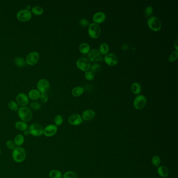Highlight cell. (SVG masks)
<instances>
[{
	"label": "cell",
	"mask_w": 178,
	"mask_h": 178,
	"mask_svg": "<svg viewBox=\"0 0 178 178\" xmlns=\"http://www.w3.org/2000/svg\"><path fill=\"white\" fill-rule=\"evenodd\" d=\"M30 106H31V108L34 110H39L41 108V104L36 101L31 103Z\"/></svg>",
	"instance_id": "d590c367"
},
{
	"label": "cell",
	"mask_w": 178,
	"mask_h": 178,
	"mask_svg": "<svg viewBox=\"0 0 178 178\" xmlns=\"http://www.w3.org/2000/svg\"><path fill=\"white\" fill-rule=\"evenodd\" d=\"M6 145L8 149H11V150H14L16 147L14 141L12 140H7L6 143Z\"/></svg>",
	"instance_id": "8d00e7d4"
},
{
	"label": "cell",
	"mask_w": 178,
	"mask_h": 178,
	"mask_svg": "<svg viewBox=\"0 0 178 178\" xmlns=\"http://www.w3.org/2000/svg\"><path fill=\"white\" fill-rule=\"evenodd\" d=\"M31 13L34 14L35 15H41L43 13V9L40 6H36L35 7H32L31 9Z\"/></svg>",
	"instance_id": "4316f807"
},
{
	"label": "cell",
	"mask_w": 178,
	"mask_h": 178,
	"mask_svg": "<svg viewBox=\"0 0 178 178\" xmlns=\"http://www.w3.org/2000/svg\"><path fill=\"white\" fill-rule=\"evenodd\" d=\"M37 90L40 93H45L50 88V83L48 80L45 78L40 79L37 84Z\"/></svg>",
	"instance_id": "30bf717a"
},
{
	"label": "cell",
	"mask_w": 178,
	"mask_h": 178,
	"mask_svg": "<svg viewBox=\"0 0 178 178\" xmlns=\"http://www.w3.org/2000/svg\"><path fill=\"white\" fill-rule=\"evenodd\" d=\"M147 25L150 29L155 31H158L162 28V22L160 19L155 16L149 18L147 20Z\"/></svg>",
	"instance_id": "3957f363"
},
{
	"label": "cell",
	"mask_w": 178,
	"mask_h": 178,
	"mask_svg": "<svg viewBox=\"0 0 178 178\" xmlns=\"http://www.w3.org/2000/svg\"><path fill=\"white\" fill-rule=\"evenodd\" d=\"M49 176L50 178H62L63 176L61 172L56 169L51 170L49 173Z\"/></svg>",
	"instance_id": "cb8c5ba5"
},
{
	"label": "cell",
	"mask_w": 178,
	"mask_h": 178,
	"mask_svg": "<svg viewBox=\"0 0 178 178\" xmlns=\"http://www.w3.org/2000/svg\"><path fill=\"white\" fill-rule=\"evenodd\" d=\"M18 117L24 122H29L32 118V112L27 107H22L18 110Z\"/></svg>",
	"instance_id": "6da1fadb"
},
{
	"label": "cell",
	"mask_w": 178,
	"mask_h": 178,
	"mask_svg": "<svg viewBox=\"0 0 178 178\" xmlns=\"http://www.w3.org/2000/svg\"><path fill=\"white\" fill-rule=\"evenodd\" d=\"M16 17L20 22L24 23L28 22L32 17V13L30 10L27 9H22L17 13Z\"/></svg>",
	"instance_id": "8992f818"
},
{
	"label": "cell",
	"mask_w": 178,
	"mask_h": 178,
	"mask_svg": "<svg viewBox=\"0 0 178 178\" xmlns=\"http://www.w3.org/2000/svg\"><path fill=\"white\" fill-rule=\"evenodd\" d=\"M84 92V88L82 87H75L72 90V94L75 97H78L83 94Z\"/></svg>",
	"instance_id": "7402d4cb"
},
{
	"label": "cell",
	"mask_w": 178,
	"mask_h": 178,
	"mask_svg": "<svg viewBox=\"0 0 178 178\" xmlns=\"http://www.w3.org/2000/svg\"><path fill=\"white\" fill-rule=\"evenodd\" d=\"M105 19L106 15L102 12H98L96 13L93 17V20L95 22V23L96 24L102 23L103 22H104Z\"/></svg>",
	"instance_id": "e0dca14e"
},
{
	"label": "cell",
	"mask_w": 178,
	"mask_h": 178,
	"mask_svg": "<svg viewBox=\"0 0 178 178\" xmlns=\"http://www.w3.org/2000/svg\"><path fill=\"white\" fill-rule=\"evenodd\" d=\"M100 65L99 64H97V63H95V64L92 65L91 67H90L91 71L92 72H93L94 73L99 72L100 70Z\"/></svg>",
	"instance_id": "e575fe53"
},
{
	"label": "cell",
	"mask_w": 178,
	"mask_h": 178,
	"mask_svg": "<svg viewBox=\"0 0 178 178\" xmlns=\"http://www.w3.org/2000/svg\"><path fill=\"white\" fill-rule=\"evenodd\" d=\"M29 98L26 94L20 93L16 97L17 104L22 107H25L29 104Z\"/></svg>",
	"instance_id": "8fae6325"
},
{
	"label": "cell",
	"mask_w": 178,
	"mask_h": 178,
	"mask_svg": "<svg viewBox=\"0 0 178 178\" xmlns=\"http://www.w3.org/2000/svg\"><path fill=\"white\" fill-rule=\"evenodd\" d=\"M101 33L100 27L97 24H90L88 27V34L90 37L93 39H96L99 37Z\"/></svg>",
	"instance_id": "5b68a950"
},
{
	"label": "cell",
	"mask_w": 178,
	"mask_h": 178,
	"mask_svg": "<svg viewBox=\"0 0 178 178\" xmlns=\"http://www.w3.org/2000/svg\"><path fill=\"white\" fill-rule=\"evenodd\" d=\"M80 24L84 27H86L89 25V21L85 18H82L80 20Z\"/></svg>",
	"instance_id": "ab89813d"
},
{
	"label": "cell",
	"mask_w": 178,
	"mask_h": 178,
	"mask_svg": "<svg viewBox=\"0 0 178 178\" xmlns=\"http://www.w3.org/2000/svg\"><path fill=\"white\" fill-rule=\"evenodd\" d=\"M76 65L81 70L87 72L90 69L91 64L89 60L85 58H80L76 62Z\"/></svg>",
	"instance_id": "ba28073f"
},
{
	"label": "cell",
	"mask_w": 178,
	"mask_h": 178,
	"mask_svg": "<svg viewBox=\"0 0 178 178\" xmlns=\"http://www.w3.org/2000/svg\"><path fill=\"white\" fill-rule=\"evenodd\" d=\"M109 50V47L108 44L106 43H103L100 45L99 51L101 55H106L107 54Z\"/></svg>",
	"instance_id": "d4e9b609"
},
{
	"label": "cell",
	"mask_w": 178,
	"mask_h": 178,
	"mask_svg": "<svg viewBox=\"0 0 178 178\" xmlns=\"http://www.w3.org/2000/svg\"><path fill=\"white\" fill-rule=\"evenodd\" d=\"M88 58L92 62H97L100 60L101 59V55L99 50L97 49H93L88 53Z\"/></svg>",
	"instance_id": "9a60e30c"
},
{
	"label": "cell",
	"mask_w": 178,
	"mask_h": 178,
	"mask_svg": "<svg viewBox=\"0 0 178 178\" xmlns=\"http://www.w3.org/2000/svg\"><path fill=\"white\" fill-rule=\"evenodd\" d=\"M157 173L159 176L162 178H166L168 176L169 172L167 168L164 165H161L158 168Z\"/></svg>",
	"instance_id": "ac0fdd59"
},
{
	"label": "cell",
	"mask_w": 178,
	"mask_h": 178,
	"mask_svg": "<svg viewBox=\"0 0 178 178\" xmlns=\"http://www.w3.org/2000/svg\"><path fill=\"white\" fill-rule=\"evenodd\" d=\"M131 89L132 91L134 94L137 95V94H140V93L141 86H140V84L135 82V83H133L132 85Z\"/></svg>",
	"instance_id": "484cf974"
},
{
	"label": "cell",
	"mask_w": 178,
	"mask_h": 178,
	"mask_svg": "<svg viewBox=\"0 0 178 178\" xmlns=\"http://www.w3.org/2000/svg\"><path fill=\"white\" fill-rule=\"evenodd\" d=\"M80 52L83 54H86L90 51V46L87 43H81L79 47Z\"/></svg>",
	"instance_id": "603a6c76"
},
{
	"label": "cell",
	"mask_w": 178,
	"mask_h": 178,
	"mask_svg": "<svg viewBox=\"0 0 178 178\" xmlns=\"http://www.w3.org/2000/svg\"><path fill=\"white\" fill-rule=\"evenodd\" d=\"M16 129L20 131L24 132L28 129V126L27 123L23 121H17L15 125Z\"/></svg>",
	"instance_id": "ffe728a7"
},
{
	"label": "cell",
	"mask_w": 178,
	"mask_h": 178,
	"mask_svg": "<svg viewBox=\"0 0 178 178\" xmlns=\"http://www.w3.org/2000/svg\"><path fill=\"white\" fill-rule=\"evenodd\" d=\"M12 157L13 160L17 163H21L25 160L26 153L25 150L21 147H16L13 150Z\"/></svg>",
	"instance_id": "7a4b0ae2"
},
{
	"label": "cell",
	"mask_w": 178,
	"mask_h": 178,
	"mask_svg": "<svg viewBox=\"0 0 178 178\" xmlns=\"http://www.w3.org/2000/svg\"><path fill=\"white\" fill-rule=\"evenodd\" d=\"M68 122L72 125H78L83 122L82 117L79 114H73L68 118Z\"/></svg>",
	"instance_id": "5bb4252c"
},
{
	"label": "cell",
	"mask_w": 178,
	"mask_h": 178,
	"mask_svg": "<svg viewBox=\"0 0 178 178\" xmlns=\"http://www.w3.org/2000/svg\"><path fill=\"white\" fill-rule=\"evenodd\" d=\"M8 106L9 107V109L12 111H16L18 110V106L17 103L15 102L14 101H10L9 104H8Z\"/></svg>",
	"instance_id": "1f68e13d"
},
{
	"label": "cell",
	"mask_w": 178,
	"mask_h": 178,
	"mask_svg": "<svg viewBox=\"0 0 178 178\" xmlns=\"http://www.w3.org/2000/svg\"><path fill=\"white\" fill-rule=\"evenodd\" d=\"M153 12V8L151 7V6H148L146 7L145 9V13L146 16L147 17H149L151 16Z\"/></svg>",
	"instance_id": "74e56055"
},
{
	"label": "cell",
	"mask_w": 178,
	"mask_h": 178,
	"mask_svg": "<svg viewBox=\"0 0 178 178\" xmlns=\"http://www.w3.org/2000/svg\"><path fill=\"white\" fill-rule=\"evenodd\" d=\"M178 52L177 51H173L171 53L169 57V61L170 62L175 61V60H176V59L178 58Z\"/></svg>",
	"instance_id": "836d02e7"
},
{
	"label": "cell",
	"mask_w": 178,
	"mask_h": 178,
	"mask_svg": "<svg viewBox=\"0 0 178 178\" xmlns=\"http://www.w3.org/2000/svg\"><path fill=\"white\" fill-rule=\"evenodd\" d=\"M40 59L39 54L36 51L29 53L26 58V63L29 65H34L38 63Z\"/></svg>",
	"instance_id": "9c48e42d"
},
{
	"label": "cell",
	"mask_w": 178,
	"mask_h": 178,
	"mask_svg": "<svg viewBox=\"0 0 178 178\" xmlns=\"http://www.w3.org/2000/svg\"><path fill=\"white\" fill-rule=\"evenodd\" d=\"M104 60L107 64L109 66H114L117 64L118 61L117 56L114 53H110L106 54L104 56Z\"/></svg>",
	"instance_id": "4fadbf2b"
},
{
	"label": "cell",
	"mask_w": 178,
	"mask_h": 178,
	"mask_svg": "<svg viewBox=\"0 0 178 178\" xmlns=\"http://www.w3.org/2000/svg\"><path fill=\"white\" fill-rule=\"evenodd\" d=\"M30 134L34 136L38 137L43 134L44 128L41 124L39 123H34L29 126L28 129Z\"/></svg>",
	"instance_id": "277c9868"
},
{
	"label": "cell",
	"mask_w": 178,
	"mask_h": 178,
	"mask_svg": "<svg viewBox=\"0 0 178 178\" xmlns=\"http://www.w3.org/2000/svg\"><path fill=\"white\" fill-rule=\"evenodd\" d=\"M85 77L88 81H92L95 78V74L92 71H87L85 73Z\"/></svg>",
	"instance_id": "d6a6232c"
},
{
	"label": "cell",
	"mask_w": 178,
	"mask_h": 178,
	"mask_svg": "<svg viewBox=\"0 0 178 178\" xmlns=\"http://www.w3.org/2000/svg\"><path fill=\"white\" fill-rule=\"evenodd\" d=\"M58 131V127L55 124H49L47 125L43 131V134L47 137L54 136Z\"/></svg>",
	"instance_id": "7c38bea8"
},
{
	"label": "cell",
	"mask_w": 178,
	"mask_h": 178,
	"mask_svg": "<svg viewBox=\"0 0 178 178\" xmlns=\"http://www.w3.org/2000/svg\"><path fill=\"white\" fill-rule=\"evenodd\" d=\"M63 178H78V176L74 171H68L65 173Z\"/></svg>",
	"instance_id": "f1b7e54d"
},
{
	"label": "cell",
	"mask_w": 178,
	"mask_h": 178,
	"mask_svg": "<svg viewBox=\"0 0 178 178\" xmlns=\"http://www.w3.org/2000/svg\"><path fill=\"white\" fill-rule=\"evenodd\" d=\"M14 63L16 66L20 67H24L26 65L25 60L23 58H17L15 59Z\"/></svg>",
	"instance_id": "83f0119b"
},
{
	"label": "cell",
	"mask_w": 178,
	"mask_h": 178,
	"mask_svg": "<svg viewBox=\"0 0 178 178\" xmlns=\"http://www.w3.org/2000/svg\"><path fill=\"white\" fill-rule=\"evenodd\" d=\"M24 134L25 135H26V136H27V135H28L29 134H30V133H29L28 129H27V130H26L24 132Z\"/></svg>",
	"instance_id": "b9f144b4"
},
{
	"label": "cell",
	"mask_w": 178,
	"mask_h": 178,
	"mask_svg": "<svg viewBox=\"0 0 178 178\" xmlns=\"http://www.w3.org/2000/svg\"><path fill=\"white\" fill-rule=\"evenodd\" d=\"M54 123L56 126H60L63 123V118L61 115H56L54 119Z\"/></svg>",
	"instance_id": "f546056e"
},
{
	"label": "cell",
	"mask_w": 178,
	"mask_h": 178,
	"mask_svg": "<svg viewBox=\"0 0 178 178\" xmlns=\"http://www.w3.org/2000/svg\"><path fill=\"white\" fill-rule=\"evenodd\" d=\"M151 162L153 165L155 167H158L161 163V159L158 156H154L151 158Z\"/></svg>",
	"instance_id": "4dcf8cb0"
},
{
	"label": "cell",
	"mask_w": 178,
	"mask_h": 178,
	"mask_svg": "<svg viewBox=\"0 0 178 178\" xmlns=\"http://www.w3.org/2000/svg\"><path fill=\"white\" fill-rule=\"evenodd\" d=\"M24 142H25V138L23 135L19 134L15 137L14 142L16 146V147H20L24 144Z\"/></svg>",
	"instance_id": "44dd1931"
},
{
	"label": "cell",
	"mask_w": 178,
	"mask_h": 178,
	"mask_svg": "<svg viewBox=\"0 0 178 178\" xmlns=\"http://www.w3.org/2000/svg\"><path fill=\"white\" fill-rule=\"evenodd\" d=\"M174 46H175V48L176 49V51H178V39H176V42H174Z\"/></svg>",
	"instance_id": "60d3db41"
},
{
	"label": "cell",
	"mask_w": 178,
	"mask_h": 178,
	"mask_svg": "<svg viewBox=\"0 0 178 178\" xmlns=\"http://www.w3.org/2000/svg\"><path fill=\"white\" fill-rule=\"evenodd\" d=\"M40 100L42 101V103H43V104H45L48 100V96L46 93L41 94L40 96Z\"/></svg>",
	"instance_id": "f35d334b"
},
{
	"label": "cell",
	"mask_w": 178,
	"mask_h": 178,
	"mask_svg": "<svg viewBox=\"0 0 178 178\" xmlns=\"http://www.w3.org/2000/svg\"><path fill=\"white\" fill-rule=\"evenodd\" d=\"M147 100L144 95H140L135 97L133 101L134 108L137 110H140L144 108L146 104Z\"/></svg>",
	"instance_id": "52a82bcc"
},
{
	"label": "cell",
	"mask_w": 178,
	"mask_h": 178,
	"mask_svg": "<svg viewBox=\"0 0 178 178\" xmlns=\"http://www.w3.org/2000/svg\"><path fill=\"white\" fill-rule=\"evenodd\" d=\"M1 154V149H0V155Z\"/></svg>",
	"instance_id": "7bdbcfd3"
},
{
	"label": "cell",
	"mask_w": 178,
	"mask_h": 178,
	"mask_svg": "<svg viewBox=\"0 0 178 178\" xmlns=\"http://www.w3.org/2000/svg\"><path fill=\"white\" fill-rule=\"evenodd\" d=\"M95 112L93 110L88 109V110H85L83 112L82 114V119H84L85 121H90L94 119L95 117Z\"/></svg>",
	"instance_id": "2e32d148"
},
{
	"label": "cell",
	"mask_w": 178,
	"mask_h": 178,
	"mask_svg": "<svg viewBox=\"0 0 178 178\" xmlns=\"http://www.w3.org/2000/svg\"><path fill=\"white\" fill-rule=\"evenodd\" d=\"M40 93L37 89H32L28 93V97L32 100H37L40 98Z\"/></svg>",
	"instance_id": "d6986e66"
}]
</instances>
